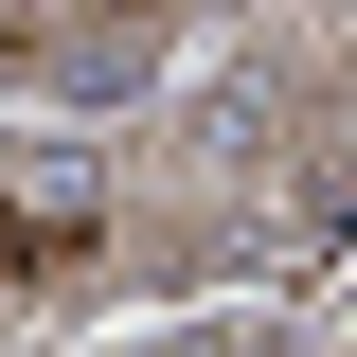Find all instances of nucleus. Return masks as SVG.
Returning a JSON list of instances; mask_svg holds the SVG:
<instances>
[{"label": "nucleus", "instance_id": "1", "mask_svg": "<svg viewBox=\"0 0 357 357\" xmlns=\"http://www.w3.org/2000/svg\"><path fill=\"white\" fill-rule=\"evenodd\" d=\"M72 268H107V215H72V197H0V286H72Z\"/></svg>", "mask_w": 357, "mask_h": 357}]
</instances>
